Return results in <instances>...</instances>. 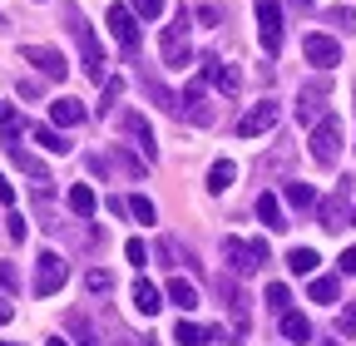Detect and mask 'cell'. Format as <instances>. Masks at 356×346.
Listing matches in <instances>:
<instances>
[{
	"mask_svg": "<svg viewBox=\"0 0 356 346\" xmlns=\"http://www.w3.org/2000/svg\"><path fill=\"white\" fill-rule=\"evenodd\" d=\"M10 158H15V168H25V173H30V179H35L40 188H50V173H44V168H40V163H35V158H30V154L20 149V144L10 149Z\"/></svg>",
	"mask_w": 356,
	"mask_h": 346,
	"instance_id": "obj_26",
	"label": "cell"
},
{
	"mask_svg": "<svg viewBox=\"0 0 356 346\" xmlns=\"http://www.w3.org/2000/svg\"><path fill=\"white\" fill-rule=\"evenodd\" d=\"M134 6V15L139 20H154V15H163V0H129Z\"/></svg>",
	"mask_w": 356,
	"mask_h": 346,
	"instance_id": "obj_34",
	"label": "cell"
},
{
	"mask_svg": "<svg viewBox=\"0 0 356 346\" xmlns=\"http://www.w3.org/2000/svg\"><path fill=\"white\" fill-rule=\"evenodd\" d=\"M198 20L203 25H218V6H198Z\"/></svg>",
	"mask_w": 356,
	"mask_h": 346,
	"instance_id": "obj_42",
	"label": "cell"
},
{
	"mask_svg": "<svg viewBox=\"0 0 356 346\" xmlns=\"http://www.w3.org/2000/svg\"><path fill=\"white\" fill-rule=\"evenodd\" d=\"M188 25H193V15L178 6V10H173V20H168V25H163V35H159V55H163V65H168V69H188V65H193Z\"/></svg>",
	"mask_w": 356,
	"mask_h": 346,
	"instance_id": "obj_2",
	"label": "cell"
},
{
	"mask_svg": "<svg viewBox=\"0 0 356 346\" xmlns=\"http://www.w3.org/2000/svg\"><path fill=\"white\" fill-rule=\"evenodd\" d=\"M233 179H238V163H233V158H218V163L208 168V193H228Z\"/></svg>",
	"mask_w": 356,
	"mask_h": 346,
	"instance_id": "obj_18",
	"label": "cell"
},
{
	"mask_svg": "<svg viewBox=\"0 0 356 346\" xmlns=\"http://www.w3.org/2000/svg\"><path fill=\"white\" fill-rule=\"evenodd\" d=\"M129 213H134V218H139V223H154L159 218V213H154V203L139 193V198H129Z\"/></svg>",
	"mask_w": 356,
	"mask_h": 346,
	"instance_id": "obj_31",
	"label": "cell"
},
{
	"mask_svg": "<svg viewBox=\"0 0 356 346\" xmlns=\"http://www.w3.org/2000/svg\"><path fill=\"white\" fill-rule=\"evenodd\" d=\"M257 218L262 228H273V233H287V218H282V203L273 193H257Z\"/></svg>",
	"mask_w": 356,
	"mask_h": 346,
	"instance_id": "obj_16",
	"label": "cell"
},
{
	"mask_svg": "<svg viewBox=\"0 0 356 346\" xmlns=\"http://www.w3.org/2000/svg\"><path fill=\"white\" fill-rule=\"evenodd\" d=\"M35 144H40V149H50V154H70L65 134H55L50 124H35Z\"/></svg>",
	"mask_w": 356,
	"mask_h": 346,
	"instance_id": "obj_27",
	"label": "cell"
},
{
	"mask_svg": "<svg viewBox=\"0 0 356 346\" xmlns=\"http://www.w3.org/2000/svg\"><path fill=\"white\" fill-rule=\"evenodd\" d=\"M65 20H70V35H74L79 55H84V74L95 79V84H104V79H109V60H104L99 40H95V25L84 20V10H79V6H65Z\"/></svg>",
	"mask_w": 356,
	"mask_h": 346,
	"instance_id": "obj_1",
	"label": "cell"
},
{
	"mask_svg": "<svg viewBox=\"0 0 356 346\" xmlns=\"http://www.w3.org/2000/svg\"><path fill=\"white\" fill-rule=\"evenodd\" d=\"M0 109H6V104H0Z\"/></svg>",
	"mask_w": 356,
	"mask_h": 346,
	"instance_id": "obj_48",
	"label": "cell"
},
{
	"mask_svg": "<svg viewBox=\"0 0 356 346\" xmlns=\"http://www.w3.org/2000/svg\"><path fill=\"white\" fill-rule=\"evenodd\" d=\"M0 346H15V341H0Z\"/></svg>",
	"mask_w": 356,
	"mask_h": 346,
	"instance_id": "obj_46",
	"label": "cell"
},
{
	"mask_svg": "<svg viewBox=\"0 0 356 346\" xmlns=\"http://www.w3.org/2000/svg\"><path fill=\"white\" fill-rule=\"evenodd\" d=\"M282 336L302 346V341H312V322H307L302 312H282Z\"/></svg>",
	"mask_w": 356,
	"mask_h": 346,
	"instance_id": "obj_24",
	"label": "cell"
},
{
	"mask_svg": "<svg viewBox=\"0 0 356 346\" xmlns=\"http://www.w3.org/2000/svg\"><path fill=\"white\" fill-rule=\"evenodd\" d=\"M312 302L332 307V302H337V277H317V282H312Z\"/></svg>",
	"mask_w": 356,
	"mask_h": 346,
	"instance_id": "obj_30",
	"label": "cell"
},
{
	"mask_svg": "<svg viewBox=\"0 0 356 346\" xmlns=\"http://www.w3.org/2000/svg\"><path fill=\"white\" fill-rule=\"evenodd\" d=\"M302 55H307V65H317V69H337L341 65V45L332 35H307L302 40Z\"/></svg>",
	"mask_w": 356,
	"mask_h": 346,
	"instance_id": "obj_7",
	"label": "cell"
},
{
	"mask_svg": "<svg viewBox=\"0 0 356 346\" xmlns=\"http://www.w3.org/2000/svg\"><path fill=\"white\" fill-rule=\"evenodd\" d=\"M322 99H327V79L307 84L302 99H297V119H302V124H317V119H322Z\"/></svg>",
	"mask_w": 356,
	"mask_h": 346,
	"instance_id": "obj_13",
	"label": "cell"
},
{
	"mask_svg": "<svg viewBox=\"0 0 356 346\" xmlns=\"http://www.w3.org/2000/svg\"><path fill=\"white\" fill-rule=\"evenodd\" d=\"M70 213H74V218H89V213H95V188H89V183L70 188Z\"/></svg>",
	"mask_w": 356,
	"mask_h": 346,
	"instance_id": "obj_25",
	"label": "cell"
},
{
	"mask_svg": "<svg viewBox=\"0 0 356 346\" xmlns=\"http://www.w3.org/2000/svg\"><path fill=\"white\" fill-rule=\"evenodd\" d=\"M20 129H25V119L6 104V109H0V144H6V149H15L20 144Z\"/></svg>",
	"mask_w": 356,
	"mask_h": 346,
	"instance_id": "obj_23",
	"label": "cell"
},
{
	"mask_svg": "<svg viewBox=\"0 0 356 346\" xmlns=\"http://www.w3.org/2000/svg\"><path fill=\"white\" fill-rule=\"evenodd\" d=\"M203 90H208V74H198V79H188V90L178 94V114H188L193 124H213V109L203 104Z\"/></svg>",
	"mask_w": 356,
	"mask_h": 346,
	"instance_id": "obj_8",
	"label": "cell"
},
{
	"mask_svg": "<svg viewBox=\"0 0 356 346\" xmlns=\"http://www.w3.org/2000/svg\"><path fill=\"white\" fill-rule=\"evenodd\" d=\"M0 203H15V183L6 179V173H0Z\"/></svg>",
	"mask_w": 356,
	"mask_h": 346,
	"instance_id": "obj_41",
	"label": "cell"
},
{
	"mask_svg": "<svg viewBox=\"0 0 356 346\" xmlns=\"http://www.w3.org/2000/svg\"><path fill=\"white\" fill-rule=\"evenodd\" d=\"M287 203L292 208H312V203H317V188H312V183H287Z\"/></svg>",
	"mask_w": 356,
	"mask_h": 346,
	"instance_id": "obj_29",
	"label": "cell"
},
{
	"mask_svg": "<svg viewBox=\"0 0 356 346\" xmlns=\"http://www.w3.org/2000/svg\"><path fill=\"white\" fill-rule=\"evenodd\" d=\"M257 40L267 55L282 50V6L277 0H257Z\"/></svg>",
	"mask_w": 356,
	"mask_h": 346,
	"instance_id": "obj_5",
	"label": "cell"
},
{
	"mask_svg": "<svg viewBox=\"0 0 356 346\" xmlns=\"http://www.w3.org/2000/svg\"><path fill=\"white\" fill-rule=\"evenodd\" d=\"M203 74H208V84H218L222 94H238V84H243V74L233 65H222V60H203Z\"/></svg>",
	"mask_w": 356,
	"mask_h": 346,
	"instance_id": "obj_15",
	"label": "cell"
},
{
	"mask_svg": "<svg viewBox=\"0 0 356 346\" xmlns=\"http://www.w3.org/2000/svg\"><path fill=\"white\" fill-rule=\"evenodd\" d=\"M222 297H228V307H233V317H238V331H248V297L228 282V287H222Z\"/></svg>",
	"mask_w": 356,
	"mask_h": 346,
	"instance_id": "obj_28",
	"label": "cell"
},
{
	"mask_svg": "<svg viewBox=\"0 0 356 346\" xmlns=\"http://www.w3.org/2000/svg\"><path fill=\"white\" fill-rule=\"evenodd\" d=\"M341 272H346V277H351V272H356V242H351V247H346V252H341Z\"/></svg>",
	"mask_w": 356,
	"mask_h": 346,
	"instance_id": "obj_40",
	"label": "cell"
},
{
	"mask_svg": "<svg viewBox=\"0 0 356 346\" xmlns=\"http://www.w3.org/2000/svg\"><path fill=\"white\" fill-rule=\"evenodd\" d=\"M139 15H134V6H114L109 10V30H114V40L124 50H139V25H134Z\"/></svg>",
	"mask_w": 356,
	"mask_h": 346,
	"instance_id": "obj_12",
	"label": "cell"
},
{
	"mask_svg": "<svg viewBox=\"0 0 356 346\" xmlns=\"http://www.w3.org/2000/svg\"><path fill=\"white\" fill-rule=\"evenodd\" d=\"M159 307H163V302H159V287L139 277V282H134V312H144V317H154Z\"/></svg>",
	"mask_w": 356,
	"mask_h": 346,
	"instance_id": "obj_20",
	"label": "cell"
},
{
	"mask_svg": "<svg viewBox=\"0 0 356 346\" xmlns=\"http://www.w3.org/2000/svg\"><path fill=\"white\" fill-rule=\"evenodd\" d=\"M317 346H337V341H317Z\"/></svg>",
	"mask_w": 356,
	"mask_h": 346,
	"instance_id": "obj_44",
	"label": "cell"
},
{
	"mask_svg": "<svg viewBox=\"0 0 356 346\" xmlns=\"http://www.w3.org/2000/svg\"><path fill=\"white\" fill-rule=\"evenodd\" d=\"M20 60H25V65H35L44 79H65V55H60L55 45H25V50H20Z\"/></svg>",
	"mask_w": 356,
	"mask_h": 346,
	"instance_id": "obj_9",
	"label": "cell"
},
{
	"mask_svg": "<svg viewBox=\"0 0 356 346\" xmlns=\"http://www.w3.org/2000/svg\"><path fill=\"white\" fill-rule=\"evenodd\" d=\"M119 124H124V134L134 139V149H139V154H144V158L154 163V158H159V144H154V129H149V119H144V114H134V109H129V114H124Z\"/></svg>",
	"mask_w": 356,
	"mask_h": 346,
	"instance_id": "obj_10",
	"label": "cell"
},
{
	"mask_svg": "<svg viewBox=\"0 0 356 346\" xmlns=\"http://www.w3.org/2000/svg\"><path fill=\"white\" fill-rule=\"evenodd\" d=\"M168 302L188 317V312L198 307V287H193V282H184V277H173V282H168Z\"/></svg>",
	"mask_w": 356,
	"mask_h": 346,
	"instance_id": "obj_19",
	"label": "cell"
},
{
	"mask_svg": "<svg viewBox=\"0 0 356 346\" xmlns=\"http://www.w3.org/2000/svg\"><path fill=\"white\" fill-rule=\"evenodd\" d=\"M317 263H322L317 247H292V252H287V267H292L297 277H312V272H317Z\"/></svg>",
	"mask_w": 356,
	"mask_h": 346,
	"instance_id": "obj_22",
	"label": "cell"
},
{
	"mask_svg": "<svg viewBox=\"0 0 356 346\" xmlns=\"http://www.w3.org/2000/svg\"><path fill=\"white\" fill-rule=\"evenodd\" d=\"M0 25H6V15H0Z\"/></svg>",
	"mask_w": 356,
	"mask_h": 346,
	"instance_id": "obj_47",
	"label": "cell"
},
{
	"mask_svg": "<svg viewBox=\"0 0 356 346\" xmlns=\"http://www.w3.org/2000/svg\"><path fill=\"white\" fill-rule=\"evenodd\" d=\"M50 346H70V341H50Z\"/></svg>",
	"mask_w": 356,
	"mask_h": 346,
	"instance_id": "obj_45",
	"label": "cell"
},
{
	"mask_svg": "<svg viewBox=\"0 0 356 346\" xmlns=\"http://www.w3.org/2000/svg\"><path fill=\"white\" fill-rule=\"evenodd\" d=\"M312 158H317L322 168H332L337 163V154H341V119L337 114H322L317 124H312Z\"/></svg>",
	"mask_w": 356,
	"mask_h": 346,
	"instance_id": "obj_3",
	"label": "cell"
},
{
	"mask_svg": "<svg viewBox=\"0 0 356 346\" xmlns=\"http://www.w3.org/2000/svg\"><path fill=\"white\" fill-rule=\"evenodd\" d=\"M222 257H228V267L238 272V277H252L257 272V263H267V242L262 238H222Z\"/></svg>",
	"mask_w": 356,
	"mask_h": 346,
	"instance_id": "obj_4",
	"label": "cell"
},
{
	"mask_svg": "<svg viewBox=\"0 0 356 346\" xmlns=\"http://www.w3.org/2000/svg\"><path fill=\"white\" fill-rule=\"evenodd\" d=\"M213 336H222L218 327H198V322H184L178 317V327H173V346H208Z\"/></svg>",
	"mask_w": 356,
	"mask_h": 346,
	"instance_id": "obj_14",
	"label": "cell"
},
{
	"mask_svg": "<svg viewBox=\"0 0 356 346\" xmlns=\"http://www.w3.org/2000/svg\"><path fill=\"white\" fill-rule=\"evenodd\" d=\"M337 331H341V336H356V302H351V307L341 312V322H337Z\"/></svg>",
	"mask_w": 356,
	"mask_h": 346,
	"instance_id": "obj_37",
	"label": "cell"
},
{
	"mask_svg": "<svg viewBox=\"0 0 356 346\" xmlns=\"http://www.w3.org/2000/svg\"><path fill=\"white\" fill-rule=\"evenodd\" d=\"M124 252H129V263H134V267H144V263H149V247H144V238H129V242H124Z\"/></svg>",
	"mask_w": 356,
	"mask_h": 346,
	"instance_id": "obj_33",
	"label": "cell"
},
{
	"mask_svg": "<svg viewBox=\"0 0 356 346\" xmlns=\"http://www.w3.org/2000/svg\"><path fill=\"white\" fill-rule=\"evenodd\" d=\"M6 223H10V228H6V233H10V238H15V242H25V233H30V223H25V218H20V213H10V218H6Z\"/></svg>",
	"mask_w": 356,
	"mask_h": 346,
	"instance_id": "obj_36",
	"label": "cell"
},
{
	"mask_svg": "<svg viewBox=\"0 0 356 346\" xmlns=\"http://www.w3.org/2000/svg\"><path fill=\"white\" fill-rule=\"evenodd\" d=\"M273 124H277V104L262 99V104H252V109L238 119V134H243V139H257V134H267Z\"/></svg>",
	"mask_w": 356,
	"mask_h": 346,
	"instance_id": "obj_11",
	"label": "cell"
},
{
	"mask_svg": "<svg viewBox=\"0 0 356 346\" xmlns=\"http://www.w3.org/2000/svg\"><path fill=\"white\" fill-rule=\"evenodd\" d=\"M346 198H351V183L341 179L337 198H332V203H322V228H341V213H346Z\"/></svg>",
	"mask_w": 356,
	"mask_h": 346,
	"instance_id": "obj_21",
	"label": "cell"
},
{
	"mask_svg": "<svg viewBox=\"0 0 356 346\" xmlns=\"http://www.w3.org/2000/svg\"><path fill=\"white\" fill-rule=\"evenodd\" d=\"M10 317H15V307H10V302H6V297H0V327H6Z\"/></svg>",
	"mask_w": 356,
	"mask_h": 346,
	"instance_id": "obj_43",
	"label": "cell"
},
{
	"mask_svg": "<svg viewBox=\"0 0 356 346\" xmlns=\"http://www.w3.org/2000/svg\"><path fill=\"white\" fill-rule=\"evenodd\" d=\"M287 302H292V292H287L282 282H273V287H267V307H273V312H287Z\"/></svg>",
	"mask_w": 356,
	"mask_h": 346,
	"instance_id": "obj_32",
	"label": "cell"
},
{
	"mask_svg": "<svg viewBox=\"0 0 356 346\" xmlns=\"http://www.w3.org/2000/svg\"><path fill=\"white\" fill-rule=\"evenodd\" d=\"M50 119H55L60 129H74V124H84V104L65 94V99H55V104H50Z\"/></svg>",
	"mask_w": 356,
	"mask_h": 346,
	"instance_id": "obj_17",
	"label": "cell"
},
{
	"mask_svg": "<svg viewBox=\"0 0 356 346\" xmlns=\"http://www.w3.org/2000/svg\"><path fill=\"white\" fill-rule=\"evenodd\" d=\"M327 20H332V25H341V30H356V10H332Z\"/></svg>",
	"mask_w": 356,
	"mask_h": 346,
	"instance_id": "obj_38",
	"label": "cell"
},
{
	"mask_svg": "<svg viewBox=\"0 0 356 346\" xmlns=\"http://www.w3.org/2000/svg\"><path fill=\"white\" fill-rule=\"evenodd\" d=\"M65 287V263L60 252H40L35 257V297H55Z\"/></svg>",
	"mask_w": 356,
	"mask_h": 346,
	"instance_id": "obj_6",
	"label": "cell"
},
{
	"mask_svg": "<svg viewBox=\"0 0 356 346\" xmlns=\"http://www.w3.org/2000/svg\"><path fill=\"white\" fill-rule=\"evenodd\" d=\"M0 287H6V292H15V287H20V277H15V267H10V263H0Z\"/></svg>",
	"mask_w": 356,
	"mask_h": 346,
	"instance_id": "obj_39",
	"label": "cell"
},
{
	"mask_svg": "<svg viewBox=\"0 0 356 346\" xmlns=\"http://www.w3.org/2000/svg\"><path fill=\"white\" fill-rule=\"evenodd\" d=\"M84 287H89V292H109V287H114V277H109V272H89V277H84Z\"/></svg>",
	"mask_w": 356,
	"mask_h": 346,
	"instance_id": "obj_35",
	"label": "cell"
}]
</instances>
